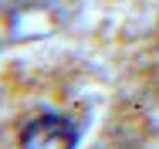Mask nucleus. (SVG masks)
<instances>
[{
  "instance_id": "nucleus-1",
  "label": "nucleus",
  "mask_w": 159,
  "mask_h": 149,
  "mask_svg": "<svg viewBox=\"0 0 159 149\" xmlns=\"http://www.w3.org/2000/svg\"><path fill=\"white\" fill-rule=\"evenodd\" d=\"M75 125L61 115H41L20 132V149H75Z\"/></svg>"
}]
</instances>
